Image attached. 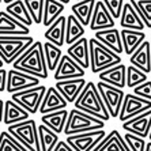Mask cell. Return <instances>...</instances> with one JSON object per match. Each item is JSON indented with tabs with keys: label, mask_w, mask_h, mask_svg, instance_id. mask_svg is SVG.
<instances>
[{
	"label": "cell",
	"mask_w": 151,
	"mask_h": 151,
	"mask_svg": "<svg viewBox=\"0 0 151 151\" xmlns=\"http://www.w3.org/2000/svg\"><path fill=\"white\" fill-rule=\"evenodd\" d=\"M105 136L106 131L101 128V129L86 131L81 134L67 135V142L74 147L75 151H94Z\"/></svg>",
	"instance_id": "obj_9"
},
{
	"label": "cell",
	"mask_w": 151,
	"mask_h": 151,
	"mask_svg": "<svg viewBox=\"0 0 151 151\" xmlns=\"http://www.w3.org/2000/svg\"><path fill=\"white\" fill-rule=\"evenodd\" d=\"M38 137L40 144H41V151H53L59 142V134H56L44 123L38 125Z\"/></svg>",
	"instance_id": "obj_32"
},
{
	"label": "cell",
	"mask_w": 151,
	"mask_h": 151,
	"mask_svg": "<svg viewBox=\"0 0 151 151\" xmlns=\"http://www.w3.org/2000/svg\"><path fill=\"white\" fill-rule=\"evenodd\" d=\"M87 82L84 81V76L82 78H72V79H63L56 82V88L61 93L64 98L68 101V104H74L79 94L82 93L83 87Z\"/></svg>",
	"instance_id": "obj_15"
},
{
	"label": "cell",
	"mask_w": 151,
	"mask_h": 151,
	"mask_svg": "<svg viewBox=\"0 0 151 151\" xmlns=\"http://www.w3.org/2000/svg\"><path fill=\"white\" fill-rule=\"evenodd\" d=\"M88 42H90V70L93 74H99L106 68L121 63V57L119 53L98 41L95 37L90 38Z\"/></svg>",
	"instance_id": "obj_3"
},
{
	"label": "cell",
	"mask_w": 151,
	"mask_h": 151,
	"mask_svg": "<svg viewBox=\"0 0 151 151\" xmlns=\"http://www.w3.org/2000/svg\"><path fill=\"white\" fill-rule=\"evenodd\" d=\"M84 35V25L74 14L67 17V26H65V44L71 45Z\"/></svg>",
	"instance_id": "obj_29"
},
{
	"label": "cell",
	"mask_w": 151,
	"mask_h": 151,
	"mask_svg": "<svg viewBox=\"0 0 151 151\" xmlns=\"http://www.w3.org/2000/svg\"><path fill=\"white\" fill-rule=\"evenodd\" d=\"M38 84H40L38 76H34V75L23 72L21 70H17V68L8 70L7 88H6V91L10 93V94H12L15 91H19V90L34 87V86H38Z\"/></svg>",
	"instance_id": "obj_11"
},
{
	"label": "cell",
	"mask_w": 151,
	"mask_h": 151,
	"mask_svg": "<svg viewBox=\"0 0 151 151\" xmlns=\"http://www.w3.org/2000/svg\"><path fill=\"white\" fill-rule=\"evenodd\" d=\"M94 151H129V148L124 140V136H121L117 129H113L99 142Z\"/></svg>",
	"instance_id": "obj_25"
},
{
	"label": "cell",
	"mask_w": 151,
	"mask_h": 151,
	"mask_svg": "<svg viewBox=\"0 0 151 151\" xmlns=\"http://www.w3.org/2000/svg\"><path fill=\"white\" fill-rule=\"evenodd\" d=\"M147 81V72H144L143 70L137 68L136 65L131 64L127 68V86L129 88L136 87L137 84L143 83Z\"/></svg>",
	"instance_id": "obj_35"
},
{
	"label": "cell",
	"mask_w": 151,
	"mask_h": 151,
	"mask_svg": "<svg viewBox=\"0 0 151 151\" xmlns=\"http://www.w3.org/2000/svg\"><path fill=\"white\" fill-rule=\"evenodd\" d=\"M102 1L106 4V7L110 11V14L113 15V18L120 19L124 8V0H102Z\"/></svg>",
	"instance_id": "obj_39"
},
{
	"label": "cell",
	"mask_w": 151,
	"mask_h": 151,
	"mask_svg": "<svg viewBox=\"0 0 151 151\" xmlns=\"http://www.w3.org/2000/svg\"><path fill=\"white\" fill-rule=\"evenodd\" d=\"M30 117V113L22 108L18 102H15L14 99L11 98L8 101H4V119L3 123L6 125H10V124H15L19 123V121H23V120H27Z\"/></svg>",
	"instance_id": "obj_24"
},
{
	"label": "cell",
	"mask_w": 151,
	"mask_h": 151,
	"mask_svg": "<svg viewBox=\"0 0 151 151\" xmlns=\"http://www.w3.org/2000/svg\"><path fill=\"white\" fill-rule=\"evenodd\" d=\"M12 1H15V0H3L4 4H10V3H12Z\"/></svg>",
	"instance_id": "obj_45"
},
{
	"label": "cell",
	"mask_w": 151,
	"mask_h": 151,
	"mask_svg": "<svg viewBox=\"0 0 151 151\" xmlns=\"http://www.w3.org/2000/svg\"><path fill=\"white\" fill-rule=\"evenodd\" d=\"M6 11H7L10 15H12L14 18H17L19 22L25 23L26 26H29V27L34 23L32 15H30V12H29L27 7H26L25 1H22V0H15V1H12V3L7 4Z\"/></svg>",
	"instance_id": "obj_30"
},
{
	"label": "cell",
	"mask_w": 151,
	"mask_h": 151,
	"mask_svg": "<svg viewBox=\"0 0 151 151\" xmlns=\"http://www.w3.org/2000/svg\"><path fill=\"white\" fill-rule=\"evenodd\" d=\"M68 110L67 109H60L55 112H49L45 114H41V123L48 125L50 129H53L56 134H63L64 127L67 124L68 119Z\"/></svg>",
	"instance_id": "obj_27"
},
{
	"label": "cell",
	"mask_w": 151,
	"mask_h": 151,
	"mask_svg": "<svg viewBox=\"0 0 151 151\" xmlns=\"http://www.w3.org/2000/svg\"><path fill=\"white\" fill-rule=\"evenodd\" d=\"M84 68L81 64L75 61L70 55H63L59 65L55 70V81H63V79H72V78H82L84 76Z\"/></svg>",
	"instance_id": "obj_12"
},
{
	"label": "cell",
	"mask_w": 151,
	"mask_h": 151,
	"mask_svg": "<svg viewBox=\"0 0 151 151\" xmlns=\"http://www.w3.org/2000/svg\"><path fill=\"white\" fill-rule=\"evenodd\" d=\"M7 75H8L7 70H4L3 67L0 68V93L6 91V88H7Z\"/></svg>",
	"instance_id": "obj_41"
},
{
	"label": "cell",
	"mask_w": 151,
	"mask_h": 151,
	"mask_svg": "<svg viewBox=\"0 0 151 151\" xmlns=\"http://www.w3.org/2000/svg\"><path fill=\"white\" fill-rule=\"evenodd\" d=\"M65 4L59 1V0H45L44 6V18H42V25L50 26L56 21L60 15L63 14Z\"/></svg>",
	"instance_id": "obj_31"
},
{
	"label": "cell",
	"mask_w": 151,
	"mask_h": 151,
	"mask_svg": "<svg viewBox=\"0 0 151 151\" xmlns=\"http://www.w3.org/2000/svg\"><path fill=\"white\" fill-rule=\"evenodd\" d=\"M75 1H79V0H75Z\"/></svg>",
	"instance_id": "obj_50"
},
{
	"label": "cell",
	"mask_w": 151,
	"mask_h": 151,
	"mask_svg": "<svg viewBox=\"0 0 151 151\" xmlns=\"http://www.w3.org/2000/svg\"><path fill=\"white\" fill-rule=\"evenodd\" d=\"M68 105V101L64 98L61 93L56 88V86H50L46 88L45 95L42 98L41 106H40V113L45 114L49 112H55V110L65 109Z\"/></svg>",
	"instance_id": "obj_16"
},
{
	"label": "cell",
	"mask_w": 151,
	"mask_h": 151,
	"mask_svg": "<svg viewBox=\"0 0 151 151\" xmlns=\"http://www.w3.org/2000/svg\"><path fill=\"white\" fill-rule=\"evenodd\" d=\"M124 140H125L129 151H144L146 150V144L147 143L144 140V137L139 136V135L131 134V132H125Z\"/></svg>",
	"instance_id": "obj_38"
},
{
	"label": "cell",
	"mask_w": 151,
	"mask_h": 151,
	"mask_svg": "<svg viewBox=\"0 0 151 151\" xmlns=\"http://www.w3.org/2000/svg\"><path fill=\"white\" fill-rule=\"evenodd\" d=\"M0 151H27V148L8 131L0 132Z\"/></svg>",
	"instance_id": "obj_34"
},
{
	"label": "cell",
	"mask_w": 151,
	"mask_h": 151,
	"mask_svg": "<svg viewBox=\"0 0 151 151\" xmlns=\"http://www.w3.org/2000/svg\"><path fill=\"white\" fill-rule=\"evenodd\" d=\"M95 3H97L95 0H79V1H76L75 4L71 6L72 14H74L84 26H88L90 25V21H91L93 12H94Z\"/></svg>",
	"instance_id": "obj_28"
},
{
	"label": "cell",
	"mask_w": 151,
	"mask_h": 151,
	"mask_svg": "<svg viewBox=\"0 0 151 151\" xmlns=\"http://www.w3.org/2000/svg\"><path fill=\"white\" fill-rule=\"evenodd\" d=\"M67 53L84 70L90 68V42L86 37H82L67 48Z\"/></svg>",
	"instance_id": "obj_18"
},
{
	"label": "cell",
	"mask_w": 151,
	"mask_h": 151,
	"mask_svg": "<svg viewBox=\"0 0 151 151\" xmlns=\"http://www.w3.org/2000/svg\"><path fill=\"white\" fill-rule=\"evenodd\" d=\"M114 18L110 14V11L108 10L106 4L99 0L95 3V8L93 12L91 21H90V30L91 32H97V30H104V29H109V27H114Z\"/></svg>",
	"instance_id": "obj_13"
},
{
	"label": "cell",
	"mask_w": 151,
	"mask_h": 151,
	"mask_svg": "<svg viewBox=\"0 0 151 151\" xmlns=\"http://www.w3.org/2000/svg\"><path fill=\"white\" fill-rule=\"evenodd\" d=\"M46 88L48 87H45L44 84H38V86H34V87L12 93L11 98L15 102H18L22 108H25L30 114H35V113L40 112V106H41V102L44 95H45Z\"/></svg>",
	"instance_id": "obj_7"
},
{
	"label": "cell",
	"mask_w": 151,
	"mask_h": 151,
	"mask_svg": "<svg viewBox=\"0 0 151 151\" xmlns=\"http://www.w3.org/2000/svg\"><path fill=\"white\" fill-rule=\"evenodd\" d=\"M0 3H3V0H0Z\"/></svg>",
	"instance_id": "obj_49"
},
{
	"label": "cell",
	"mask_w": 151,
	"mask_h": 151,
	"mask_svg": "<svg viewBox=\"0 0 151 151\" xmlns=\"http://www.w3.org/2000/svg\"><path fill=\"white\" fill-rule=\"evenodd\" d=\"M146 151H151V140L146 144Z\"/></svg>",
	"instance_id": "obj_44"
},
{
	"label": "cell",
	"mask_w": 151,
	"mask_h": 151,
	"mask_svg": "<svg viewBox=\"0 0 151 151\" xmlns=\"http://www.w3.org/2000/svg\"><path fill=\"white\" fill-rule=\"evenodd\" d=\"M148 109H151V99L139 97L135 93H128L124 97L119 119L121 123H124L127 120L132 119V117L137 116V114H140V113L146 112Z\"/></svg>",
	"instance_id": "obj_10"
},
{
	"label": "cell",
	"mask_w": 151,
	"mask_h": 151,
	"mask_svg": "<svg viewBox=\"0 0 151 151\" xmlns=\"http://www.w3.org/2000/svg\"><path fill=\"white\" fill-rule=\"evenodd\" d=\"M74 106L78 109L90 113V114L98 117L101 120H105V121H109L112 119L109 110H108L105 102L101 97V93H99L98 87H97V84L94 82H87L86 83L82 93L79 94L76 101L74 102Z\"/></svg>",
	"instance_id": "obj_2"
},
{
	"label": "cell",
	"mask_w": 151,
	"mask_h": 151,
	"mask_svg": "<svg viewBox=\"0 0 151 151\" xmlns=\"http://www.w3.org/2000/svg\"><path fill=\"white\" fill-rule=\"evenodd\" d=\"M131 64L136 65L137 68L143 70L144 72H151V44L144 40L139 48L129 56Z\"/></svg>",
	"instance_id": "obj_23"
},
{
	"label": "cell",
	"mask_w": 151,
	"mask_h": 151,
	"mask_svg": "<svg viewBox=\"0 0 151 151\" xmlns=\"http://www.w3.org/2000/svg\"><path fill=\"white\" fill-rule=\"evenodd\" d=\"M143 19L146 27L151 29V0H129Z\"/></svg>",
	"instance_id": "obj_37"
},
{
	"label": "cell",
	"mask_w": 151,
	"mask_h": 151,
	"mask_svg": "<svg viewBox=\"0 0 151 151\" xmlns=\"http://www.w3.org/2000/svg\"><path fill=\"white\" fill-rule=\"evenodd\" d=\"M94 37L98 40V41H101L102 44H105L106 46H109L110 49H113L116 53H119V55L124 53L123 40H121V32L117 30L116 27L97 30Z\"/></svg>",
	"instance_id": "obj_20"
},
{
	"label": "cell",
	"mask_w": 151,
	"mask_h": 151,
	"mask_svg": "<svg viewBox=\"0 0 151 151\" xmlns=\"http://www.w3.org/2000/svg\"><path fill=\"white\" fill-rule=\"evenodd\" d=\"M120 26L124 29H134V30H143L146 27L143 19L134 7V4L131 3H124V8L120 17Z\"/></svg>",
	"instance_id": "obj_22"
},
{
	"label": "cell",
	"mask_w": 151,
	"mask_h": 151,
	"mask_svg": "<svg viewBox=\"0 0 151 151\" xmlns=\"http://www.w3.org/2000/svg\"><path fill=\"white\" fill-rule=\"evenodd\" d=\"M53 151H75V150L67 140H59Z\"/></svg>",
	"instance_id": "obj_42"
},
{
	"label": "cell",
	"mask_w": 151,
	"mask_h": 151,
	"mask_svg": "<svg viewBox=\"0 0 151 151\" xmlns=\"http://www.w3.org/2000/svg\"><path fill=\"white\" fill-rule=\"evenodd\" d=\"M105 120H101L98 117L93 116L90 113L84 112L75 108L68 113L67 124L64 127V135H72V134H81L86 131H94L105 128L106 125Z\"/></svg>",
	"instance_id": "obj_4"
},
{
	"label": "cell",
	"mask_w": 151,
	"mask_h": 151,
	"mask_svg": "<svg viewBox=\"0 0 151 151\" xmlns=\"http://www.w3.org/2000/svg\"><path fill=\"white\" fill-rule=\"evenodd\" d=\"M148 137H150V140H151V129H150V134H148Z\"/></svg>",
	"instance_id": "obj_48"
},
{
	"label": "cell",
	"mask_w": 151,
	"mask_h": 151,
	"mask_svg": "<svg viewBox=\"0 0 151 151\" xmlns=\"http://www.w3.org/2000/svg\"><path fill=\"white\" fill-rule=\"evenodd\" d=\"M99 81L113 84L116 87L124 88L127 86V67L125 64L119 63L110 68H106L98 74Z\"/></svg>",
	"instance_id": "obj_19"
},
{
	"label": "cell",
	"mask_w": 151,
	"mask_h": 151,
	"mask_svg": "<svg viewBox=\"0 0 151 151\" xmlns=\"http://www.w3.org/2000/svg\"><path fill=\"white\" fill-rule=\"evenodd\" d=\"M121 40H123L124 53L131 56L139 48L142 42L146 40V34L143 30H134V29H124L121 30Z\"/></svg>",
	"instance_id": "obj_26"
},
{
	"label": "cell",
	"mask_w": 151,
	"mask_h": 151,
	"mask_svg": "<svg viewBox=\"0 0 151 151\" xmlns=\"http://www.w3.org/2000/svg\"><path fill=\"white\" fill-rule=\"evenodd\" d=\"M12 68L21 70L23 72L34 75V76H38L40 79H48L49 70L46 65L44 44H41V41H34L12 63Z\"/></svg>",
	"instance_id": "obj_1"
},
{
	"label": "cell",
	"mask_w": 151,
	"mask_h": 151,
	"mask_svg": "<svg viewBox=\"0 0 151 151\" xmlns=\"http://www.w3.org/2000/svg\"><path fill=\"white\" fill-rule=\"evenodd\" d=\"M34 42L30 34L0 35V57L6 64H12Z\"/></svg>",
	"instance_id": "obj_5"
},
{
	"label": "cell",
	"mask_w": 151,
	"mask_h": 151,
	"mask_svg": "<svg viewBox=\"0 0 151 151\" xmlns=\"http://www.w3.org/2000/svg\"><path fill=\"white\" fill-rule=\"evenodd\" d=\"M59 1H61V3H64V4H68V3H71V0H59Z\"/></svg>",
	"instance_id": "obj_46"
},
{
	"label": "cell",
	"mask_w": 151,
	"mask_h": 151,
	"mask_svg": "<svg viewBox=\"0 0 151 151\" xmlns=\"http://www.w3.org/2000/svg\"><path fill=\"white\" fill-rule=\"evenodd\" d=\"M4 64H6V63H4V61H3V59H1V57H0V68L3 67Z\"/></svg>",
	"instance_id": "obj_47"
},
{
	"label": "cell",
	"mask_w": 151,
	"mask_h": 151,
	"mask_svg": "<svg viewBox=\"0 0 151 151\" xmlns=\"http://www.w3.org/2000/svg\"><path fill=\"white\" fill-rule=\"evenodd\" d=\"M97 87L101 93V97L105 102L108 110H109L110 116L113 119H117L120 114V110H121V106H123L124 97H125V93L123 91V88L116 87V86L106 83L104 81H99L97 83Z\"/></svg>",
	"instance_id": "obj_8"
},
{
	"label": "cell",
	"mask_w": 151,
	"mask_h": 151,
	"mask_svg": "<svg viewBox=\"0 0 151 151\" xmlns=\"http://www.w3.org/2000/svg\"><path fill=\"white\" fill-rule=\"evenodd\" d=\"M8 132L11 135H14L18 140L27 148V151H41L38 127H37L34 120L27 119L23 120V121H19V123L10 124Z\"/></svg>",
	"instance_id": "obj_6"
},
{
	"label": "cell",
	"mask_w": 151,
	"mask_h": 151,
	"mask_svg": "<svg viewBox=\"0 0 151 151\" xmlns=\"http://www.w3.org/2000/svg\"><path fill=\"white\" fill-rule=\"evenodd\" d=\"M134 93L139 97H143V98H147V99H151V81H146L143 83L137 84L136 87L132 88Z\"/></svg>",
	"instance_id": "obj_40"
},
{
	"label": "cell",
	"mask_w": 151,
	"mask_h": 151,
	"mask_svg": "<svg viewBox=\"0 0 151 151\" xmlns=\"http://www.w3.org/2000/svg\"><path fill=\"white\" fill-rule=\"evenodd\" d=\"M3 119H4V101L0 99V124L3 123Z\"/></svg>",
	"instance_id": "obj_43"
},
{
	"label": "cell",
	"mask_w": 151,
	"mask_h": 151,
	"mask_svg": "<svg viewBox=\"0 0 151 151\" xmlns=\"http://www.w3.org/2000/svg\"><path fill=\"white\" fill-rule=\"evenodd\" d=\"M27 7L29 12L32 15L34 25H41L42 18H44V6L45 0H23Z\"/></svg>",
	"instance_id": "obj_36"
},
{
	"label": "cell",
	"mask_w": 151,
	"mask_h": 151,
	"mask_svg": "<svg viewBox=\"0 0 151 151\" xmlns=\"http://www.w3.org/2000/svg\"><path fill=\"white\" fill-rule=\"evenodd\" d=\"M30 27L10 15L7 11H0V35H26Z\"/></svg>",
	"instance_id": "obj_17"
},
{
	"label": "cell",
	"mask_w": 151,
	"mask_h": 151,
	"mask_svg": "<svg viewBox=\"0 0 151 151\" xmlns=\"http://www.w3.org/2000/svg\"><path fill=\"white\" fill-rule=\"evenodd\" d=\"M65 26H67V17L61 14L52 25L48 26L46 32L44 33V37L46 41L53 42L55 45L61 48L65 44Z\"/></svg>",
	"instance_id": "obj_21"
},
{
	"label": "cell",
	"mask_w": 151,
	"mask_h": 151,
	"mask_svg": "<svg viewBox=\"0 0 151 151\" xmlns=\"http://www.w3.org/2000/svg\"><path fill=\"white\" fill-rule=\"evenodd\" d=\"M44 53H45V60H46L48 70L55 71L57 68V65H59L60 60H61V56H63L61 48L55 45L53 42L46 41V42H44Z\"/></svg>",
	"instance_id": "obj_33"
},
{
	"label": "cell",
	"mask_w": 151,
	"mask_h": 151,
	"mask_svg": "<svg viewBox=\"0 0 151 151\" xmlns=\"http://www.w3.org/2000/svg\"><path fill=\"white\" fill-rule=\"evenodd\" d=\"M121 127L125 132L139 135L142 137H147L151 129V109L124 121Z\"/></svg>",
	"instance_id": "obj_14"
}]
</instances>
